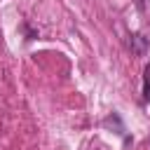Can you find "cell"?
<instances>
[{"label": "cell", "instance_id": "obj_1", "mask_svg": "<svg viewBox=\"0 0 150 150\" xmlns=\"http://www.w3.org/2000/svg\"><path fill=\"white\" fill-rule=\"evenodd\" d=\"M143 101L150 103V63L143 70Z\"/></svg>", "mask_w": 150, "mask_h": 150}]
</instances>
